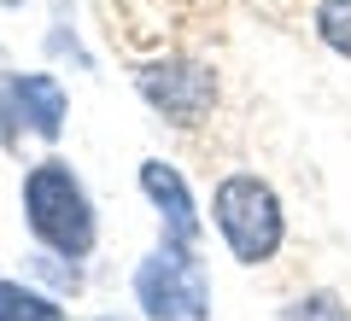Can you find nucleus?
I'll return each instance as SVG.
<instances>
[{"label":"nucleus","instance_id":"1","mask_svg":"<svg viewBox=\"0 0 351 321\" xmlns=\"http://www.w3.org/2000/svg\"><path fill=\"white\" fill-rule=\"evenodd\" d=\"M24 216H29V234L41 246L64 251V257H82L94 246V210H88V193L76 187V175L64 170L59 158L36 164L24 175Z\"/></svg>","mask_w":351,"mask_h":321},{"label":"nucleus","instance_id":"2","mask_svg":"<svg viewBox=\"0 0 351 321\" xmlns=\"http://www.w3.org/2000/svg\"><path fill=\"white\" fill-rule=\"evenodd\" d=\"M211 210H217V228H223L228 251L240 263H269L281 251L287 222H281V198H276L269 181H258V175H228L217 187Z\"/></svg>","mask_w":351,"mask_h":321},{"label":"nucleus","instance_id":"3","mask_svg":"<svg viewBox=\"0 0 351 321\" xmlns=\"http://www.w3.org/2000/svg\"><path fill=\"white\" fill-rule=\"evenodd\" d=\"M135 298L147 309V321H205L211 316V286L193 251L164 246L135 269Z\"/></svg>","mask_w":351,"mask_h":321},{"label":"nucleus","instance_id":"4","mask_svg":"<svg viewBox=\"0 0 351 321\" xmlns=\"http://www.w3.org/2000/svg\"><path fill=\"white\" fill-rule=\"evenodd\" d=\"M135 88L152 112H164L176 129L205 123L211 105H217V70L199 59H152V64H141Z\"/></svg>","mask_w":351,"mask_h":321},{"label":"nucleus","instance_id":"5","mask_svg":"<svg viewBox=\"0 0 351 321\" xmlns=\"http://www.w3.org/2000/svg\"><path fill=\"white\" fill-rule=\"evenodd\" d=\"M141 187H147V198L164 216V246H182V251L199 246V216H193V198H188V187H182V175H176L170 164L147 158L141 164Z\"/></svg>","mask_w":351,"mask_h":321},{"label":"nucleus","instance_id":"6","mask_svg":"<svg viewBox=\"0 0 351 321\" xmlns=\"http://www.w3.org/2000/svg\"><path fill=\"white\" fill-rule=\"evenodd\" d=\"M12 99H18V117H24L29 135L53 140V135L64 129V94H59L53 76H18V82H12Z\"/></svg>","mask_w":351,"mask_h":321},{"label":"nucleus","instance_id":"7","mask_svg":"<svg viewBox=\"0 0 351 321\" xmlns=\"http://www.w3.org/2000/svg\"><path fill=\"white\" fill-rule=\"evenodd\" d=\"M0 321H64V309L18 281H0Z\"/></svg>","mask_w":351,"mask_h":321},{"label":"nucleus","instance_id":"8","mask_svg":"<svg viewBox=\"0 0 351 321\" xmlns=\"http://www.w3.org/2000/svg\"><path fill=\"white\" fill-rule=\"evenodd\" d=\"M316 36L339 59H351V0H316Z\"/></svg>","mask_w":351,"mask_h":321},{"label":"nucleus","instance_id":"9","mask_svg":"<svg viewBox=\"0 0 351 321\" xmlns=\"http://www.w3.org/2000/svg\"><path fill=\"white\" fill-rule=\"evenodd\" d=\"M287 321H351V309L339 304L334 292H311V298H299V304L287 309Z\"/></svg>","mask_w":351,"mask_h":321}]
</instances>
